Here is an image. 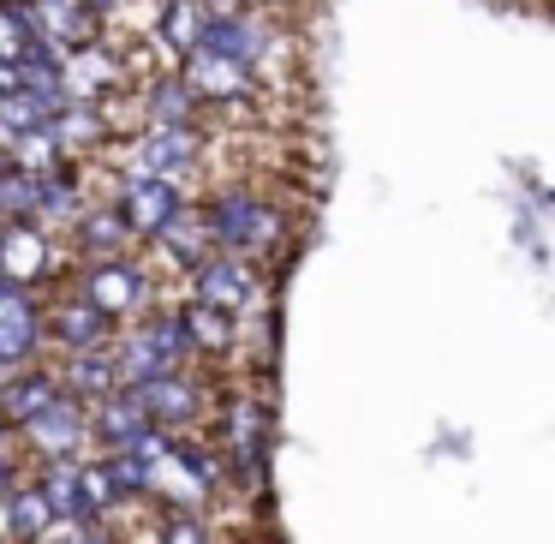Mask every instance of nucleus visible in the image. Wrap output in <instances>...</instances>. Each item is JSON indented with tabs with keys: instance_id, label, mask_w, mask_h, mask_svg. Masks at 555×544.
<instances>
[{
	"instance_id": "f257e3e1",
	"label": "nucleus",
	"mask_w": 555,
	"mask_h": 544,
	"mask_svg": "<svg viewBox=\"0 0 555 544\" xmlns=\"http://www.w3.org/2000/svg\"><path fill=\"white\" fill-rule=\"evenodd\" d=\"M204 216H209V233H216V252L228 257L257 264V257H269L281 245V216L257 192H221L204 204Z\"/></svg>"
},
{
	"instance_id": "f03ea898",
	"label": "nucleus",
	"mask_w": 555,
	"mask_h": 544,
	"mask_svg": "<svg viewBox=\"0 0 555 544\" xmlns=\"http://www.w3.org/2000/svg\"><path fill=\"white\" fill-rule=\"evenodd\" d=\"M42 341H54L61 353H108L114 347V317H102L85 293H61L42 312Z\"/></svg>"
},
{
	"instance_id": "7ed1b4c3",
	"label": "nucleus",
	"mask_w": 555,
	"mask_h": 544,
	"mask_svg": "<svg viewBox=\"0 0 555 544\" xmlns=\"http://www.w3.org/2000/svg\"><path fill=\"white\" fill-rule=\"evenodd\" d=\"M13 437H18V443H25L37 460H61V455H78V448H85V437H90V413H85V401L54 395L49 407H42L37 419H25Z\"/></svg>"
},
{
	"instance_id": "20e7f679",
	"label": "nucleus",
	"mask_w": 555,
	"mask_h": 544,
	"mask_svg": "<svg viewBox=\"0 0 555 544\" xmlns=\"http://www.w3.org/2000/svg\"><path fill=\"white\" fill-rule=\"evenodd\" d=\"M78 293H85L102 317H114V324H120V317H138L150 305V276L132 264V257H114V264H85Z\"/></svg>"
},
{
	"instance_id": "39448f33",
	"label": "nucleus",
	"mask_w": 555,
	"mask_h": 544,
	"mask_svg": "<svg viewBox=\"0 0 555 544\" xmlns=\"http://www.w3.org/2000/svg\"><path fill=\"white\" fill-rule=\"evenodd\" d=\"M192 300H204V305H216V312H228V317H245L257 305V293H263V281H257V269L245 264V257H228V252H209L204 264L192 269Z\"/></svg>"
},
{
	"instance_id": "423d86ee",
	"label": "nucleus",
	"mask_w": 555,
	"mask_h": 544,
	"mask_svg": "<svg viewBox=\"0 0 555 544\" xmlns=\"http://www.w3.org/2000/svg\"><path fill=\"white\" fill-rule=\"evenodd\" d=\"M185 198H180V186L173 180H156V174H126L120 186H114V210H120V222L132 228V240H156L162 233V222L180 210Z\"/></svg>"
},
{
	"instance_id": "0eeeda50",
	"label": "nucleus",
	"mask_w": 555,
	"mask_h": 544,
	"mask_svg": "<svg viewBox=\"0 0 555 544\" xmlns=\"http://www.w3.org/2000/svg\"><path fill=\"white\" fill-rule=\"evenodd\" d=\"M221 448H228L233 472H240L245 484L263 479V455H269V407L251 395L228 401V413H221Z\"/></svg>"
},
{
	"instance_id": "6e6552de",
	"label": "nucleus",
	"mask_w": 555,
	"mask_h": 544,
	"mask_svg": "<svg viewBox=\"0 0 555 544\" xmlns=\"http://www.w3.org/2000/svg\"><path fill=\"white\" fill-rule=\"evenodd\" d=\"M37 353H42V305H37V293L0 281V371L37 365Z\"/></svg>"
},
{
	"instance_id": "1a4fd4ad",
	"label": "nucleus",
	"mask_w": 555,
	"mask_h": 544,
	"mask_svg": "<svg viewBox=\"0 0 555 544\" xmlns=\"http://www.w3.org/2000/svg\"><path fill=\"white\" fill-rule=\"evenodd\" d=\"M132 401L144 407V419L156 425V431H185V425L204 413V383L185 377V371H162V377L132 383Z\"/></svg>"
},
{
	"instance_id": "9d476101",
	"label": "nucleus",
	"mask_w": 555,
	"mask_h": 544,
	"mask_svg": "<svg viewBox=\"0 0 555 544\" xmlns=\"http://www.w3.org/2000/svg\"><path fill=\"white\" fill-rule=\"evenodd\" d=\"M180 78L185 90H192L197 102H240L257 90V73L240 61H228V54H209V49H192L180 54Z\"/></svg>"
},
{
	"instance_id": "9b49d317",
	"label": "nucleus",
	"mask_w": 555,
	"mask_h": 544,
	"mask_svg": "<svg viewBox=\"0 0 555 544\" xmlns=\"http://www.w3.org/2000/svg\"><path fill=\"white\" fill-rule=\"evenodd\" d=\"M197 150H204V138H197V126H144V138H138V174H156V180H173L180 186L185 174L197 168Z\"/></svg>"
},
{
	"instance_id": "f8f14e48",
	"label": "nucleus",
	"mask_w": 555,
	"mask_h": 544,
	"mask_svg": "<svg viewBox=\"0 0 555 544\" xmlns=\"http://www.w3.org/2000/svg\"><path fill=\"white\" fill-rule=\"evenodd\" d=\"M197 49L228 54V61H240V66H251V73H257V66H263V54H269V25L257 13H209Z\"/></svg>"
},
{
	"instance_id": "ddd939ff",
	"label": "nucleus",
	"mask_w": 555,
	"mask_h": 544,
	"mask_svg": "<svg viewBox=\"0 0 555 544\" xmlns=\"http://www.w3.org/2000/svg\"><path fill=\"white\" fill-rule=\"evenodd\" d=\"M49 276V233L37 222H0V281L30 288Z\"/></svg>"
},
{
	"instance_id": "4468645a",
	"label": "nucleus",
	"mask_w": 555,
	"mask_h": 544,
	"mask_svg": "<svg viewBox=\"0 0 555 544\" xmlns=\"http://www.w3.org/2000/svg\"><path fill=\"white\" fill-rule=\"evenodd\" d=\"M126 245H132V228L120 222V210L114 204H85L73 222V252L85 257V264H114V257H126Z\"/></svg>"
},
{
	"instance_id": "2eb2a0df",
	"label": "nucleus",
	"mask_w": 555,
	"mask_h": 544,
	"mask_svg": "<svg viewBox=\"0 0 555 544\" xmlns=\"http://www.w3.org/2000/svg\"><path fill=\"white\" fill-rule=\"evenodd\" d=\"M90 437H96L108 455H120V448H132L138 437L150 431V419H144V407L132 401V389H108L102 401H90Z\"/></svg>"
},
{
	"instance_id": "dca6fc26",
	"label": "nucleus",
	"mask_w": 555,
	"mask_h": 544,
	"mask_svg": "<svg viewBox=\"0 0 555 544\" xmlns=\"http://www.w3.org/2000/svg\"><path fill=\"white\" fill-rule=\"evenodd\" d=\"M156 245H162V257H168L173 269H197L209 252H216V233H209V216H204V204H180L168 222H162V233H156Z\"/></svg>"
},
{
	"instance_id": "f3484780",
	"label": "nucleus",
	"mask_w": 555,
	"mask_h": 544,
	"mask_svg": "<svg viewBox=\"0 0 555 544\" xmlns=\"http://www.w3.org/2000/svg\"><path fill=\"white\" fill-rule=\"evenodd\" d=\"M54 395H61V377H54L49 365H18V371L0 377V419L18 431V425L37 419Z\"/></svg>"
},
{
	"instance_id": "a211bd4d",
	"label": "nucleus",
	"mask_w": 555,
	"mask_h": 544,
	"mask_svg": "<svg viewBox=\"0 0 555 544\" xmlns=\"http://www.w3.org/2000/svg\"><path fill=\"white\" fill-rule=\"evenodd\" d=\"M49 138H54V150H61V162H78L85 150H96L102 144V114H96V102H66L61 114H49Z\"/></svg>"
},
{
	"instance_id": "6ab92c4d",
	"label": "nucleus",
	"mask_w": 555,
	"mask_h": 544,
	"mask_svg": "<svg viewBox=\"0 0 555 544\" xmlns=\"http://www.w3.org/2000/svg\"><path fill=\"white\" fill-rule=\"evenodd\" d=\"M173 317H180L192 353H233V341H240V317L216 312V305H204V300H185Z\"/></svg>"
},
{
	"instance_id": "aec40b11",
	"label": "nucleus",
	"mask_w": 555,
	"mask_h": 544,
	"mask_svg": "<svg viewBox=\"0 0 555 544\" xmlns=\"http://www.w3.org/2000/svg\"><path fill=\"white\" fill-rule=\"evenodd\" d=\"M78 174L73 168H54V174H42L37 180V210H30V222H37L42 233H54V228H73L78 222Z\"/></svg>"
},
{
	"instance_id": "412c9836",
	"label": "nucleus",
	"mask_w": 555,
	"mask_h": 544,
	"mask_svg": "<svg viewBox=\"0 0 555 544\" xmlns=\"http://www.w3.org/2000/svg\"><path fill=\"white\" fill-rule=\"evenodd\" d=\"M78 460H85V455H61V460H42V472H37V491H42V503H49L54 520H85Z\"/></svg>"
},
{
	"instance_id": "4be33fe9",
	"label": "nucleus",
	"mask_w": 555,
	"mask_h": 544,
	"mask_svg": "<svg viewBox=\"0 0 555 544\" xmlns=\"http://www.w3.org/2000/svg\"><path fill=\"white\" fill-rule=\"evenodd\" d=\"M54 377H61V395L85 401V407H90V401H102L108 389H120V383H114L108 353H66V365Z\"/></svg>"
},
{
	"instance_id": "5701e85b",
	"label": "nucleus",
	"mask_w": 555,
	"mask_h": 544,
	"mask_svg": "<svg viewBox=\"0 0 555 544\" xmlns=\"http://www.w3.org/2000/svg\"><path fill=\"white\" fill-rule=\"evenodd\" d=\"M144 114H150V126H197V97L185 90L180 73H168V78H156V85H150Z\"/></svg>"
},
{
	"instance_id": "b1692460",
	"label": "nucleus",
	"mask_w": 555,
	"mask_h": 544,
	"mask_svg": "<svg viewBox=\"0 0 555 544\" xmlns=\"http://www.w3.org/2000/svg\"><path fill=\"white\" fill-rule=\"evenodd\" d=\"M204 0H162V42L168 54H192L197 37H204Z\"/></svg>"
},
{
	"instance_id": "393cba45",
	"label": "nucleus",
	"mask_w": 555,
	"mask_h": 544,
	"mask_svg": "<svg viewBox=\"0 0 555 544\" xmlns=\"http://www.w3.org/2000/svg\"><path fill=\"white\" fill-rule=\"evenodd\" d=\"M30 54V18H25V7L18 0H0V61H25Z\"/></svg>"
},
{
	"instance_id": "a878e982",
	"label": "nucleus",
	"mask_w": 555,
	"mask_h": 544,
	"mask_svg": "<svg viewBox=\"0 0 555 544\" xmlns=\"http://www.w3.org/2000/svg\"><path fill=\"white\" fill-rule=\"evenodd\" d=\"M162 544H216V539H209V527L192 508H173V515L162 520Z\"/></svg>"
},
{
	"instance_id": "bb28decb",
	"label": "nucleus",
	"mask_w": 555,
	"mask_h": 544,
	"mask_svg": "<svg viewBox=\"0 0 555 544\" xmlns=\"http://www.w3.org/2000/svg\"><path fill=\"white\" fill-rule=\"evenodd\" d=\"M78 544H120V539L102 532V520H85V527H78Z\"/></svg>"
},
{
	"instance_id": "cd10ccee",
	"label": "nucleus",
	"mask_w": 555,
	"mask_h": 544,
	"mask_svg": "<svg viewBox=\"0 0 555 544\" xmlns=\"http://www.w3.org/2000/svg\"><path fill=\"white\" fill-rule=\"evenodd\" d=\"M7 491H13V455H0V503H7Z\"/></svg>"
},
{
	"instance_id": "c85d7f7f",
	"label": "nucleus",
	"mask_w": 555,
	"mask_h": 544,
	"mask_svg": "<svg viewBox=\"0 0 555 544\" xmlns=\"http://www.w3.org/2000/svg\"><path fill=\"white\" fill-rule=\"evenodd\" d=\"M7 448H13V425L0 419V455H7Z\"/></svg>"
},
{
	"instance_id": "c756f323",
	"label": "nucleus",
	"mask_w": 555,
	"mask_h": 544,
	"mask_svg": "<svg viewBox=\"0 0 555 544\" xmlns=\"http://www.w3.org/2000/svg\"><path fill=\"white\" fill-rule=\"evenodd\" d=\"M90 7H96V13H108V7H114V0H90Z\"/></svg>"
},
{
	"instance_id": "7c9ffc66",
	"label": "nucleus",
	"mask_w": 555,
	"mask_h": 544,
	"mask_svg": "<svg viewBox=\"0 0 555 544\" xmlns=\"http://www.w3.org/2000/svg\"><path fill=\"white\" fill-rule=\"evenodd\" d=\"M0 174H7V162H0Z\"/></svg>"
},
{
	"instance_id": "2f4dec72",
	"label": "nucleus",
	"mask_w": 555,
	"mask_h": 544,
	"mask_svg": "<svg viewBox=\"0 0 555 544\" xmlns=\"http://www.w3.org/2000/svg\"><path fill=\"white\" fill-rule=\"evenodd\" d=\"M0 377H7V371H0Z\"/></svg>"
},
{
	"instance_id": "473e14b6",
	"label": "nucleus",
	"mask_w": 555,
	"mask_h": 544,
	"mask_svg": "<svg viewBox=\"0 0 555 544\" xmlns=\"http://www.w3.org/2000/svg\"><path fill=\"white\" fill-rule=\"evenodd\" d=\"M0 544H7V539H0Z\"/></svg>"
}]
</instances>
